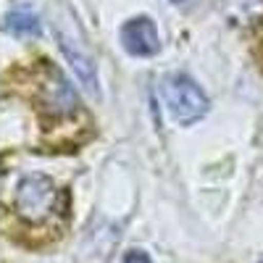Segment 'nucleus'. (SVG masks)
<instances>
[{
	"instance_id": "f03ea898",
	"label": "nucleus",
	"mask_w": 263,
	"mask_h": 263,
	"mask_svg": "<svg viewBox=\"0 0 263 263\" xmlns=\"http://www.w3.org/2000/svg\"><path fill=\"white\" fill-rule=\"evenodd\" d=\"M6 224L8 234L27 245L53 242L69 224V195L45 174H24L6 203Z\"/></svg>"
},
{
	"instance_id": "6e6552de",
	"label": "nucleus",
	"mask_w": 263,
	"mask_h": 263,
	"mask_svg": "<svg viewBox=\"0 0 263 263\" xmlns=\"http://www.w3.org/2000/svg\"><path fill=\"white\" fill-rule=\"evenodd\" d=\"M124 263H150V258H147V253H142V250H129V253L124 255Z\"/></svg>"
},
{
	"instance_id": "423d86ee",
	"label": "nucleus",
	"mask_w": 263,
	"mask_h": 263,
	"mask_svg": "<svg viewBox=\"0 0 263 263\" xmlns=\"http://www.w3.org/2000/svg\"><path fill=\"white\" fill-rule=\"evenodd\" d=\"M61 48H63L66 58L71 61L77 77H79L87 87H90V90H95V87H98V77H95V71H92V61H90V55H87L84 50H79V48H77V42H74L71 37H66V34H61Z\"/></svg>"
},
{
	"instance_id": "9b49d317",
	"label": "nucleus",
	"mask_w": 263,
	"mask_h": 263,
	"mask_svg": "<svg viewBox=\"0 0 263 263\" xmlns=\"http://www.w3.org/2000/svg\"><path fill=\"white\" fill-rule=\"evenodd\" d=\"M260 263H263V260H260Z\"/></svg>"
},
{
	"instance_id": "1a4fd4ad",
	"label": "nucleus",
	"mask_w": 263,
	"mask_h": 263,
	"mask_svg": "<svg viewBox=\"0 0 263 263\" xmlns=\"http://www.w3.org/2000/svg\"><path fill=\"white\" fill-rule=\"evenodd\" d=\"M258 61H260V69H263V40H260V48H258Z\"/></svg>"
},
{
	"instance_id": "39448f33",
	"label": "nucleus",
	"mask_w": 263,
	"mask_h": 263,
	"mask_svg": "<svg viewBox=\"0 0 263 263\" xmlns=\"http://www.w3.org/2000/svg\"><path fill=\"white\" fill-rule=\"evenodd\" d=\"M221 13L237 27L263 18V0H221Z\"/></svg>"
},
{
	"instance_id": "9d476101",
	"label": "nucleus",
	"mask_w": 263,
	"mask_h": 263,
	"mask_svg": "<svg viewBox=\"0 0 263 263\" xmlns=\"http://www.w3.org/2000/svg\"><path fill=\"white\" fill-rule=\"evenodd\" d=\"M171 3H184V0H171Z\"/></svg>"
},
{
	"instance_id": "f257e3e1",
	"label": "nucleus",
	"mask_w": 263,
	"mask_h": 263,
	"mask_svg": "<svg viewBox=\"0 0 263 263\" xmlns=\"http://www.w3.org/2000/svg\"><path fill=\"white\" fill-rule=\"evenodd\" d=\"M11 82L18 95L32 103L40 132L50 145H77L87 137L90 116L58 66L40 58L29 66H18Z\"/></svg>"
},
{
	"instance_id": "0eeeda50",
	"label": "nucleus",
	"mask_w": 263,
	"mask_h": 263,
	"mask_svg": "<svg viewBox=\"0 0 263 263\" xmlns=\"http://www.w3.org/2000/svg\"><path fill=\"white\" fill-rule=\"evenodd\" d=\"M8 29L13 34H37L40 32V21L29 11H11L8 13Z\"/></svg>"
},
{
	"instance_id": "7ed1b4c3",
	"label": "nucleus",
	"mask_w": 263,
	"mask_h": 263,
	"mask_svg": "<svg viewBox=\"0 0 263 263\" xmlns=\"http://www.w3.org/2000/svg\"><path fill=\"white\" fill-rule=\"evenodd\" d=\"M161 98H163V108H166L168 119L174 124H179V126H187V124L197 121L208 111L205 92L190 77H182V74H174V77L163 79Z\"/></svg>"
},
{
	"instance_id": "20e7f679",
	"label": "nucleus",
	"mask_w": 263,
	"mask_h": 263,
	"mask_svg": "<svg viewBox=\"0 0 263 263\" xmlns=\"http://www.w3.org/2000/svg\"><path fill=\"white\" fill-rule=\"evenodd\" d=\"M121 45L129 55H156L161 50V37L156 24L147 18V16H137V18H129L126 24L121 27Z\"/></svg>"
}]
</instances>
